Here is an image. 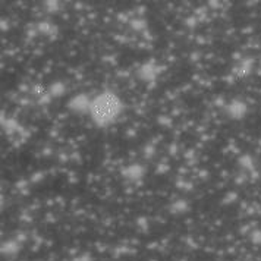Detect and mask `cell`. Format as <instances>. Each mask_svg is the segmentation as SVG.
<instances>
[{
    "label": "cell",
    "mask_w": 261,
    "mask_h": 261,
    "mask_svg": "<svg viewBox=\"0 0 261 261\" xmlns=\"http://www.w3.org/2000/svg\"><path fill=\"white\" fill-rule=\"evenodd\" d=\"M120 109L119 100L112 94H105L98 97L93 105V116L98 123H109L116 118Z\"/></svg>",
    "instance_id": "cell-1"
}]
</instances>
